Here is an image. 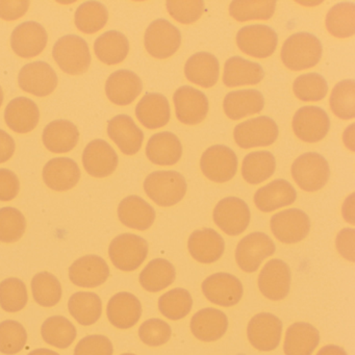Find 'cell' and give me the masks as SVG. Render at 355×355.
I'll return each mask as SVG.
<instances>
[{
  "instance_id": "6da1fadb",
  "label": "cell",
  "mask_w": 355,
  "mask_h": 355,
  "mask_svg": "<svg viewBox=\"0 0 355 355\" xmlns=\"http://www.w3.org/2000/svg\"><path fill=\"white\" fill-rule=\"evenodd\" d=\"M323 49L317 37L309 33H297L282 45V61L292 71L315 67L322 58Z\"/></svg>"
},
{
  "instance_id": "7a4b0ae2",
  "label": "cell",
  "mask_w": 355,
  "mask_h": 355,
  "mask_svg": "<svg viewBox=\"0 0 355 355\" xmlns=\"http://www.w3.org/2000/svg\"><path fill=\"white\" fill-rule=\"evenodd\" d=\"M186 180L178 171H155L144 182L147 196L159 207H168L180 202L187 193Z\"/></svg>"
},
{
  "instance_id": "3957f363",
  "label": "cell",
  "mask_w": 355,
  "mask_h": 355,
  "mask_svg": "<svg viewBox=\"0 0 355 355\" xmlns=\"http://www.w3.org/2000/svg\"><path fill=\"white\" fill-rule=\"evenodd\" d=\"M53 57L59 67L71 76L85 73L90 67L88 43L76 35H67L59 39L53 46Z\"/></svg>"
},
{
  "instance_id": "277c9868",
  "label": "cell",
  "mask_w": 355,
  "mask_h": 355,
  "mask_svg": "<svg viewBox=\"0 0 355 355\" xmlns=\"http://www.w3.org/2000/svg\"><path fill=\"white\" fill-rule=\"evenodd\" d=\"M291 172L295 182L305 192L321 190L330 176L327 161L317 153H306L297 157Z\"/></svg>"
},
{
  "instance_id": "5b68a950",
  "label": "cell",
  "mask_w": 355,
  "mask_h": 355,
  "mask_svg": "<svg viewBox=\"0 0 355 355\" xmlns=\"http://www.w3.org/2000/svg\"><path fill=\"white\" fill-rule=\"evenodd\" d=\"M109 255L117 269L135 271L144 263L148 255V243L137 234H122L112 241Z\"/></svg>"
},
{
  "instance_id": "8992f818",
  "label": "cell",
  "mask_w": 355,
  "mask_h": 355,
  "mask_svg": "<svg viewBox=\"0 0 355 355\" xmlns=\"http://www.w3.org/2000/svg\"><path fill=\"white\" fill-rule=\"evenodd\" d=\"M144 44L151 57L159 60L168 59L180 49L182 34L168 20L157 19L147 28Z\"/></svg>"
},
{
  "instance_id": "52a82bcc",
  "label": "cell",
  "mask_w": 355,
  "mask_h": 355,
  "mask_svg": "<svg viewBox=\"0 0 355 355\" xmlns=\"http://www.w3.org/2000/svg\"><path fill=\"white\" fill-rule=\"evenodd\" d=\"M277 124L272 118L259 116L247 120L234 128V138L243 149L266 147L273 144L278 138Z\"/></svg>"
},
{
  "instance_id": "ba28073f",
  "label": "cell",
  "mask_w": 355,
  "mask_h": 355,
  "mask_svg": "<svg viewBox=\"0 0 355 355\" xmlns=\"http://www.w3.org/2000/svg\"><path fill=\"white\" fill-rule=\"evenodd\" d=\"M277 43L275 31L263 24L244 26L236 34V44L240 51L257 59H266L273 55Z\"/></svg>"
},
{
  "instance_id": "9c48e42d",
  "label": "cell",
  "mask_w": 355,
  "mask_h": 355,
  "mask_svg": "<svg viewBox=\"0 0 355 355\" xmlns=\"http://www.w3.org/2000/svg\"><path fill=\"white\" fill-rule=\"evenodd\" d=\"M275 250V244L269 236L263 232H252L244 236L236 246V261L243 271L253 273Z\"/></svg>"
},
{
  "instance_id": "30bf717a",
  "label": "cell",
  "mask_w": 355,
  "mask_h": 355,
  "mask_svg": "<svg viewBox=\"0 0 355 355\" xmlns=\"http://www.w3.org/2000/svg\"><path fill=\"white\" fill-rule=\"evenodd\" d=\"M214 222L228 236L243 234L250 223V209L242 199L226 197L214 209Z\"/></svg>"
},
{
  "instance_id": "8fae6325",
  "label": "cell",
  "mask_w": 355,
  "mask_h": 355,
  "mask_svg": "<svg viewBox=\"0 0 355 355\" xmlns=\"http://www.w3.org/2000/svg\"><path fill=\"white\" fill-rule=\"evenodd\" d=\"M200 168L205 178L211 182H230L238 170V157L230 147L214 145L203 153Z\"/></svg>"
},
{
  "instance_id": "7c38bea8",
  "label": "cell",
  "mask_w": 355,
  "mask_h": 355,
  "mask_svg": "<svg viewBox=\"0 0 355 355\" xmlns=\"http://www.w3.org/2000/svg\"><path fill=\"white\" fill-rule=\"evenodd\" d=\"M270 226L278 241L284 244H295L304 240L309 234L311 220L301 209H290L272 216Z\"/></svg>"
},
{
  "instance_id": "4fadbf2b",
  "label": "cell",
  "mask_w": 355,
  "mask_h": 355,
  "mask_svg": "<svg viewBox=\"0 0 355 355\" xmlns=\"http://www.w3.org/2000/svg\"><path fill=\"white\" fill-rule=\"evenodd\" d=\"M292 126L297 138L303 142L317 143L329 132L330 120L321 107L307 105L296 112Z\"/></svg>"
},
{
  "instance_id": "5bb4252c",
  "label": "cell",
  "mask_w": 355,
  "mask_h": 355,
  "mask_svg": "<svg viewBox=\"0 0 355 355\" xmlns=\"http://www.w3.org/2000/svg\"><path fill=\"white\" fill-rule=\"evenodd\" d=\"M203 294L207 300L219 306L238 304L244 294L242 282L230 273H216L202 282Z\"/></svg>"
},
{
  "instance_id": "9a60e30c",
  "label": "cell",
  "mask_w": 355,
  "mask_h": 355,
  "mask_svg": "<svg viewBox=\"0 0 355 355\" xmlns=\"http://www.w3.org/2000/svg\"><path fill=\"white\" fill-rule=\"evenodd\" d=\"M282 322L273 313H261L249 322L247 336L249 342L259 351L277 348L282 340Z\"/></svg>"
},
{
  "instance_id": "2e32d148",
  "label": "cell",
  "mask_w": 355,
  "mask_h": 355,
  "mask_svg": "<svg viewBox=\"0 0 355 355\" xmlns=\"http://www.w3.org/2000/svg\"><path fill=\"white\" fill-rule=\"evenodd\" d=\"M58 80L55 70L42 61L26 64L18 76L20 88L37 97L51 95L57 88Z\"/></svg>"
},
{
  "instance_id": "e0dca14e",
  "label": "cell",
  "mask_w": 355,
  "mask_h": 355,
  "mask_svg": "<svg viewBox=\"0 0 355 355\" xmlns=\"http://www.w3.org/2000/svg\"><path fill=\"white\" fill-rule=\"evenodd\" d=\"M173 101L176 117L182 123L199 124L209 113V99L205 93L193 87H180L174 93Z\"/></svg>"
},
{
  "instance_id": "ac0fdd59",
  "label": "cell",
  "mask_w": 355,
  "mask_h": 355,
  "mask_svg": "<svg viewBox=\"0 0 355 355\" xmlns=\"http://www.w3.org/2000/svg\"><path fill=\"white\" fill-rule=\"evenodd\" d=\"M259 288L261 294L270 300L286 298L291 288V270L288 263L278 259L268 261L259 274Z\"/></svg>"
},
{
  "instance_id": "d6986e66",
  "label": "cell",
  "mask_w": 355,
  "mask_h": 355,
  "mask_svg": "<svg viewBox=\"0 0 355 355\" xmlns=\"http://www.w3.org/2000/svg\"><path fill=\"white\" fill-rule=\"evenodd\" d=\"M118 163L119 159L113 147L101 139L89 143L83 153V165L93 178H107L117 169Z\"/></svg>"
},
{
  "instance_id": "ffe728a7",
  "label": "cell",
  "mask_w": 355,
  "mask_h": 355,
  "mask_svg": "<svg viewBox=\"0 0 355 355\" xmlns=\"http://www.w3.org/2000/svg\"><path fill=\"white\" fill-rule=\"evenodd\" d=\"M46 31L38 22L28 21L19 24L12 33L11 46L14 53L24 59L40 55L47 45Z\"/></svg>"
},
{
  "instance_id": "44dd1931",
  "label": "cell",
  "mask_w": 355,
  "mask_h": 355,
  "mask_svg": "<svg viewBox=\"0 0 355 355\" xmlns=\"http://www.w3.org/2000/svg\"><path fill=\"white\" fill-rule=\"evenodd\" d=\"M109 277V266L98 255H85L76 259L69 268L70 280L80 288H96L105 284Z\"/></svg>"
},
{
  "instance_id": "7402d4cb",
  "label": "cell",
  "mask_w": 355,
  "mask_h": 355,
  "mask_svg": "<svg viewBox=\"0 0 355 355\" xmlns=\"http://www.w3.org/2000/svg\"><path fill=\"white\" fill-rule=\"evenodd\" d=\"M107 135L119 147L122 153L134 155L140 150L144 141V134L138 128L132 117L118 115L110 120Z\"/></svg>"
},
{
  "instance_id": "603a6c76",
  "label": "cell",
  "mask_w": 355,
  "mask_h": 355,
  "mask_svg": "<svg viewBox=\"0 0 355 355\" xmlns=\"http://www.w3.org/2000/svg\"><path fill=\"white\" fill-rule=\"evenodd\" d=\"M142 90V80L130 70H118L112 73L105 83L107 98L117 105L134 103Z\"/></svg>"
},
{
  "instance_id": "cb8c5ba5",
  "label": "cell",
  "mask_w": 355,
  "mask_h": 355,
  "mask_svg": "<svg viewBox=\"0 0 355 355\" xmlns=\"http://www.w3.org/2000/svg\"><path fill=\"white\" fill-rule=\"evenodd\" d=\"M43 180L53 191L71 190L78 184L80 170L78 164L69 157H55L43 168Z\"/></svg>"
},
{
  "instance_id": "d4e9b609",
  "label": "cell",
  "mask_w": 355,
  "mask_h": 355,
  "mask_svg": "<svg viewBox=\"0 0 355 355\" xmlns=\"http://www.w3.org/2000/svg\"><path fill=\"white\" fill-rule=\"evenodd\" d=\"M107 315L112 325L119 329H128L138 323L142 315V305L135 295L118 293L107 303Z\"/></svg>"
},
{
  "instance_id": "484cf974",
  "label": "cell",
  "mask_w": 355,
  "mask_h": 355,
  "mask_svg": "<svg viewBox=\"0 0 355 355\" xmlns=\"http://www.w3.org/2000/svg\"><path fill=\"white\" fill-rule=\"evenodd\" d=\"M188 249L193 259L199 263H211L221 259L225 249L223 238L211 228L195 230L188 241Z\"/></svg>"
},
{
  "instance_id": "4316f807",
  "label": "cell",
  "mask_w": 355,
  "mask_h": 355,
  "mask_svg": "<svg viewBox=\"0 0 355 355\" xmlns=\"http://www.w3.org/2000/svg\"><path fill=\"white\" fill-rule=\"evenodd\" d=\"M191 331L202 342H215L227 331V315L219 309H201L191 320Z\"/></svg>"
},
{
  "instance_id": "83f0119b",
  "label": "cell",
  "mask_w": 355,
  "mask_h": 355,
  "mask_svg": "<svg viewBox=\"0 0 355 355\" xmlns=\"http://www.w3.org/2000/svg\"><path fill=\"white\" fill-rule=\"evenodd\" d=\"M40 111L32 99L18 97L6 107L5 120L7 125L18 134L32 132L38 125Z\"/></svg>"
},
{
  "instance_id": "f1b7e54d",
  "label": "cell",
  "mask_w": 355,
  "mask_h": 355,
  "mask_svg": "<svg viewBox=\"0 0 355 355\" xmlns=\"http://www.w3.org/2000/svg\"><path fill=\"white\" fill-rule=\"evenodd\" d=\"M296 198V190L290 182L275 180L257 191L254 203L259 211L271 213L280 207L293 205Z\"/></svg>"
},
{
  "instance_id": "f546056e",
  "label": "cell",
  "mask_w": 355,
  "mask_h": 355,
  "mask_svg": "<svg viewBox=\"0 0 355 355\" xmlns=\"http://www.w3.org/2000/svg\"><path fill=\"white\" fill-rule=\"evenodd\" d=\"M118 217L126 227L143 232L153 226L155 220V211L144 199L132 195L120 202Z\"/></svg>"
},
{
  "instance_id": "4dcf8cb0",
  "label": "cell",
  "mask_w": 355,
  "mask_h": 355,
  "mask_svg": "<svg viewBox=\"0 0 355 355\" xmlns=\"http://www.w3.org/2000/svg\"><path fill=\"white\" fill-rule=\"evenodd\" d=\"M146 155L149 161L155 165H175L182 155V143L172 132H157L147 143Z\"/></svg>"
},
{
  "instance_id": "1f68e13d",
  "label": "cell",
  "mask_w": 355,
  "mask_h": 355,
  "mask_svg": "<svg viewBox=\"0 0 355 355\" xmlns=\"http://www.w3.org/2000/svg\"><path fill=\"white\" fill-rule=\"evenodd\" d=\"M184 74L193 84L202 88H211L219 80V61L209 53H195L187 61Z\"/></svg>"
},
{
  "instance_id": "d6a6232c",
  "label": "cell",
  "mask_w": 355,
  "mask_h": 355,
  "mask_svg": "<svg viewBox=\"0 0 355 355\" xmlns=\"http://www.w3.org/2000/svg\"><path fill=\"white\" fill-rule=\"evenodd\" d=\"M170 114L169 101L161 93H147L136 107L137 118L148 130L167 125Z\"/></svg>"
},
{
  "instance_id": "836d02e7",
  "label": "cell",
  "mask_w": 355,
  "mask_h": 355,
  "mask_svg": "<svg viewBox=\"0 0 355 355\" xmlns=\"http://www.w3.org/2000/svg\"><path fill=\"white\" fill-rule=\"evenodd\" d=\"M265 71L259 63L242 57H232L224 65L223 83L226 87L253 86L263 80Z\"/></svg>"
},
{
  "instance_id": "e575fe53",
  "label": "cell",
  "mask_w": 355,
  "mask_h": 355,
  "mask_svg": "<svg viewBox=\"0 0 355 355\" xmlns=\"http://www.w3.org/2000/svg\"><path fill=\"white\" fill-rule=\"evenodd\" d=\"M263 107V94L254 89L232 91L226 95L223 101L224 112L232 120H240L261 113Z\"/></svg>"
},
{
  "instance_id": "d590c367",
  "label": "cell",
  "mask_w": 355,
  "mask_h": 355,
  "mask_svg": "<svg viewBox=\"0 0 355 355\" xmlns=\"http://www.w3.org/2000/svg\"><path fill=\"white\" fill-rule=\"evenodd\" d=\"M43 143L53 153H66L78 145L80 132L76 124L68 120H55L43 130Z\"/></svg>"
},
{
  "instance_id": "8d00e7d4",
  "label": "cell",
  "mask_w": 355,
  "mask_h": 355,
  "mask_svg": "<svg viewBox=\"0 0 355 355\" xmlns=\"http://www.w3.org/2000/svg\"><path fill=\"white\" fill-rule=\"evenodd\" d=\"M320 343L317 328L305 322L292 324L286 332L284 350L286 355H311Z\"/></svg>"
},
{
  "instance_id": "74e56055",
  "label": "cell",
  "mask_w": 355,
  "mask_h": 355,
  "mask_svg": "<svg viewBox=\"0 0 355 355\" xmlns=\"http://www.w3.org/2000/svg\"><path fill=\"white\" fill-rule=\"evenodd\" d=\"M94 51L99 61L107 65H117L128 57L130 42L122 33L109 31L96 39Z\"/></svg>"
},
{
  "instance_id": "f35d334b",
  "label": "cell",
  "mask_w": 355,
  "mask_h": 355,
  "mask_svg": "<svg viewBox=\"0 0 355 355\" xmlns=\"http://www.w3.org/2000/svg\"><path fill=\"white\" fill-rule=\"evenodd\" d=\"M68 309L80 325L90 326L101 317L103 302L95 293L78 292L70 297Z\"/></svg>"
},
{
  "instance_id": "ab89813d",
  "label": "cell",
  "mask_w": 355,
  "mask_h": 355,
  "mask_svg": "<svg viewBox=\"0 0 355 355\" xmlns=\"http://www.w3.org/2000/svg\"><path fill=\"white\" fill-rule=\"evenodd\" d=\"M175 277V268L169 261L155 259L141 272L140 284L144 290L157 293L171 286Z\"/></svg>"
},
{
  "instance_id": "60d3db41",
  "label": "cell",
  "mask_w": 355,
  "mask_h": 355,
  "mask_svg": "<svg viewBox=\"0 0 355 355\" xmlns=\"http://www.w3.org/2000/svg\"><path fill=\"white\" fill-rule=\"evenodd\" d=\"M276 169V161L270 151H254L244 157L242 175L250 184H259L269 180Z\"/></svg>"
},
{
  "instance_id": "b9f144b4",
  "label": "cell",
  "mask_w": 355,
  "mask_h": 355,
  "mask_svg": "<svg viewBox=\"0 0 355 355\" xmlns=\"http://www.w3.org/2000/svg\"><path fill=\"white\" fill-rule=\"evenodd\" d=\"M43 340L51 346L66 349L71 346L78 332L76 326L63 315H53L45 320L41 327Z\"/></svg>"
},
{
  "instance_id": "7bdbcfd3",
  "label": "cell",
  "mask_w": 355,
  "mask_h": 355,
  "mask_svg": "<svg viewBox=\"0 0 355 355\" xmlns=\"http://www.w3.org/2000/svg\"><path fill=\"white\" fill-rule=\"evenodd\" d=\"M326 28L330 35L346 39L355 34V6L352 3H340L332 7L326 15Z\"/></svg>"
},
{
  "instance_id": "ee69618b",
  "label": "cell",
  "mask_w": 355,
  "mask_h": 355,
  "mask_svg": "<svg viewBox=\"0 0 355 355\" xmlns=\"http://www.w3.org/2000/svg\"><path fill=\"white\" fill-rule=\"evenodd\" d=\"M275 9V0H234L230 3V14L239 22L269 20Z\"/></svg>"
},
{
  "instance_id": "f6af8a7d",
  "label": "cell",
  "mask_w": 355,
  "mask_h": 355,
  "mask_svg": "<svg viewBox=\"0 0 355 355\" xmlns=\"http://www.w3.org/2000/svg\"><path fill=\"white\" fill-rule=\"evenodd\" d=\"M109 19V12L98 1H87L76 10L74 20L76 28L84 34L91 35L105 28Z\"/></svg>"
},
{
  "instance_id": "bcb514c9",
  "label": "cell",
  "mask_w": 355,
  "mask_h": 355,
  "mask_svg": "<svg viewBox=\"0 0 355 355\" xmlns=\"http://www.w3.org/2000/svg\"><path fill=\"white\" fill-rule=\"evenodd\" d=\"M32 292L35 301L41 306L53 307L62 298L60 280L49 272H40L32 280Z\"/></svg>"
},
{
  "instance_id": "7dc6e473",
  "label": "cell",
  "mask_w": 355,
  "mask_h": 355,
  "mask_svg": "<svg viewBox=\"0 0 355 355\" xmlns=\"http://www.w3.org/2000/svg\"><path fill=\"white\" fill-rule=\"evenodd\" d=\"M193 306V299L186 288H176L162 295L159 299V309L168 319H184Z\"/></svg>"
},
{
  "instance_id": "c3c4849f",
  "label": "cell",
  "mask_w": 355,
  "mask_h": 355,
  "mask_svg": "<svg viewBox=\"0 0 355 355\" xmlns=\"http://www.w3.org/2000/svg\"><path fill=\"white\" fill-rule=\"evenodd\" d=\"M332 113L343 120L355 117V83L353 80H342L332 89L329 99Z\"/></svg>"
},
{
  "instance_id": "681fc988",
  "label": "cell",
  "mask_w": 355,
  "mask_h": 355,
  "mask_svg": "<svg viewBox=\"0 0 355 355\" xmlns=\"http://www.w3.org/2000/svg\"><path fill=\"white\" fill-rule=\"evenodd\" d=\"M28 295L26 284L16 277L0 282V306L8 313H17L26 307Z\"/></svg>"
},
{
  "instance_id": "f907efd6",
  "label": "cell",
  "mask_w": 355,
  "mask_h": 355,
  "mask_svg": "<svg viewBox=\"0 0 355 355\" xmlns=\"http://www.w3.org/2000/svg\"><path fill=\"white\" fill-rule=\"evenodd\" d=\"M297 98L305 103L320 101L327 95L328 84L319 73H306L298 76L293 84Z\"/></svg>"
},
{
  "instance_id": "816d5d0a",
  "label": "cell",
  "mask_w": 355,
  "mask_h": 355,
  "mask_svg": "<svg viewBox=\"0 0 355 355\" xmlns=\"http://www.w3.org/2000/svg\"><path fill=\"white\" fill-rule=\"evenodd\" d=\"M26 230V220L21 211L11 207L0 209V242H17Z\"/></svg>"
},
{
  "instance_id": "f5cc1de1",
  "label": "cell",
  "mask_w": 355,
  "mask_h": 355,
  "mask_svg": "<svg viewBox=\"0 0 355 355\" xmlns=\"http://www.w3.org/2000/svg\"><path fill=\"white\" fill-rule=\"evenodd\" d=\"M28 342L26 328L19 322L7 320L0 323V352L13 355L20 352Z\"/></svg>"
},
{
  "instance_id": "db71d44e",
  "label": "cell",
  "mask_w": 355,
  "mask_h": 355,
  "mask_svg": "<svg viewBox=\"0 0 355 355\" xmlns=\"http://www.w3.org/2000/svg\"><path fill=\"white\" fill-rule=\"evenodd\" d=\"M166 7L171 17L182 24H194L205 12L202 0H169Z\"/></svg>"
},
{
  "instance_id": "11a10c76",
  "label": "cell",
  "mask_w": 355,
  "mask_h": 355,
  "mask_svg": "<svg viewBox=\"0 0 355 355\" xmlns=\"http://www.w3.org/2000/svg\"><path fill=\"white\" fill-rule=\"evenodd\" d=\"M172 329L167 322L161 319H149L139 328V336L147 346L159 347L171 338Z\"/></svg>"
},
{
  "instance_id": "9f6ffc18",
  "label": "cell",
  "mask_w": 355,
  "mask_h": 355,
  "mask_svg": "<svg viewBox=\"0 0 355 355\" xmlns=\"http://www.w3.org/2000/svg\"><path fill=\"white\" fill-rule=\"evenodd\" d=\"M113 352L110 338L101 334L82 338L74 349V355H113Z\"/></svg>"
},
{
  "instance_id": "6f0895ef",
  "label": "cell",
  "mask_w": 355,
  "mask_h": 355,
  "mask_svg": "<svg viewBox=\"0 0 355 355\" xmlns=\"http://www.w3.org/2000/svg\"><path fill=\"white\" fill-rule=\"evenodd\" d=\"M20 182L17 175L9 169H0V201L13 200L19 193Z\"/></svg>"
},
{
  "instance_id": "680465c9",
  "label": "cell",
  "mask_w": 355,
  "mask_h": 355,
  "mask_svg": "<svg viewBox=\"0 0 355 355\" xmlns=\"http://www.w3.org/2000/svg\"><path fill=\"white\" fill-rule=\"evenodd\" d=\"M30 8L28 0H15V1H3L0 0V18L7 21L19 19L24 17Z\"/></svg>"
},
{
  "instance_id": "91938a15",
  "label": "cell",
  "mask_w": 355,
  "mask_h": 355,
  "mask_svg": "<svg viewBox=\"0 0 355 355\" xmlns=\"http://www.w3.org/2000/svg\"><path fill=\"white\" fill-rule=\"evenodd\" d=\"M354 236L353 228H345L336 236V249L350 261H354Z\"/></svg>"
},
{
  "instance_id": "94428289",
  "label": "cell",
  "mask_w": 355,
  "mask_h": 355,
  "mask_svg": "<svg viewBox=\"0 0 355 355\" xmlns=\"http://www.w3.org/2000/svg\"><path fill=\"white\" fill-rule=\"evenodd\" d=\"M15 141L5 130H0V164L6 163L15 153Z\"/></svg>"
},
{
  "instance_id": "6125c7cd",
  "label": "cell",
  "mask_w": 355,
  "mask_h": 355,
  "mask_svg": "<svg viewBox=\"0 0 355 355\" xmlns=\"http://www.w3.org/2000/svg\"><path fill=\"white\" fill-rule=\"evenodd\" d=\"M317 355H348L346 351L342 347L336 346V345H327L324 346Z\"/></svg>"
},
{
  "instance_id": "be15d7a7",
  "label": "cell",
  "mask_w": 355,
  "mask_h": 355,
  "mask_svg": "<svg viewBox=\"0 0 355 355\" xmlns=\"http://www.w3.org/2000/svg\"><path fill=\"white\" fill-rule=\"evenodd\" d=\"M28 355H60L59 353L55 351L49 350V349L40 348L36 349V350L32 351L28 353Z\"/></svg>"
},
{
  "instance_id": "e7e4bbea",
  "label": "cell",
  "mask_w": 355,
  "mask_h": 355,
  "mask_svg": "<svg viewBox=\"0 0 355 355\" xmlns=\"http://www.w3.org/2000/svg\"><path fill=\"white\" fill-rule=\"evenodd\" d=\"M3 89H1V87H0V107H1V105H3Z\"/></svg>"
},
{
  "instance_id": "03108f58",
  "label": "cell",
  "mask_w": 355,
  "mask_h": 355,
  "mask_svg": "<svg viewBox=\"0 0 355 355\" xmlns=\"http://www.w3.org/2000/svg\"><path fill=\"white\" fill-rule=\"evenodd\" d=\"M121 355H136V354H132V353H124V354H121Z\"/></svg>"
}]
</instances>
